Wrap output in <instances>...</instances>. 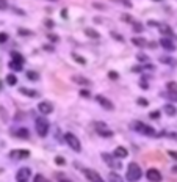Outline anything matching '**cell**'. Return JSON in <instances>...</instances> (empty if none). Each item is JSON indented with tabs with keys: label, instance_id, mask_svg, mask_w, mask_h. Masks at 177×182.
Instances as JSON below:
<instances>
[{
	"label": "cell",
	"instance_id": "cell-20",
	"mask_svg": "<svg viewBox=\"0 0 177 182\" xmlns=\"http://www.w3.org/2000/svg\"><path fill=\"white\" fill-rule=\"evenodd\" d=\"M132 44L136 46V47H146L149 42L144 38H136V36H135V38H132Z\"/></svg>",
	"mask_w": 177,
	"mask_h": 182
},
{
	"label": "cell",
	"instance_id": "cell-29",
	"mask_svg": "<svg viewBox=\"0 0 177 182\" xmlns=\"http://www.w3.org/2000/svg\"><path fill=\"white\" fill-rule=\"evenodd\" d=\"M11 57H13V60H14V61H19V63H24V57L21 55L19 52H13V55H11Z\"/></svg>",
	"mask_w": 177,
	"mask_h": 182
},
{
	"label": "cell",
	"instance_id": "cell-42",
	"mask_svg": "<svg viewBox=\"0 0 177 182\" xmlns=\"http://www.w3.org/2000/svg\"><path fill=\"white\" fill-rule=\"evenodd\" d=\"M45 27H50V29H52V27H53V21L47 19V21H45Z\"/></svg>",
	"mask_w": 177,
	"mask_h": 182
},
{
	"label": "cell",
	"instance_id": "cell-40",
	"mask_svg": "<svg viewBox=\"0 0 177 182\" xmlns=\"http://www.w3.org/2000/svg\"><path fill=\"white\" fill-rule=\"evenodd\" d=\"M168 154H169V156H171V157H172L174 160H177V151H169Z\"/></svg>",
	"mask_w": 177,
	"mask_h": 182
},
{
	"label": "cell",
	"instance_id": "cell-44",
	"mask_svg": "<svg viewBox=\"0 0 177 182\" xmlns=\"http://www.w3.org/2000/svg\"><path fill=\"white\" fill-rule=\"evenodd\" d=\"M138 104L139 105H147V101L146 99H138Z\"/></svg>",
	"mask_w": 177,
	"mask_h": 182
},
{
	"label": "cell",
	"instance_id": "cell-23",
	"mask_svg": "<svg viewBox=\"0 0 177 182\" xmlns=\"http://www.w3.org/2000/svg\"><path fill=\"white\" fill-rule=\"evenodd\" d=\"M6 83L11 85V86L16 85V83H17V77H16L14 74H8V76H6Z\"/></svg>",
	"mask_w": 177,
	"mask_h": 182
},
{
	"label": "cell",
	"instance_id": "cell-31",
	"mask_svg": "<svg viewBox=\"0 0 177 182\" xmlns=\"http://www.w3.org/2000/svg\"><path fill=\"white\" fill-rule=\"evenodd\" d=\"M17 32H19V35H21V36H32V35H33V32H32V30H25V29H19Z\"/></svg>",
	"mask_w": 177,
	"mask_h": 182
},
{
	"label": "cell",
	"instance_id": "cell-14",
	"mask_svg": "<svg viewBox=\"0 0 177 182\" xmlns=\"http://www.w3.org/2000/svg\"><path fill=\"white\" fill-rule=\"evenodd\" d=\"M160 46H162L165 50H169V52L175 49V47H174V44H172V41L168 38V36H166V38H162V39H160Z\"/></svg>",
	"mask_w": 177,
	"mask_h": 182
},
{
	"label": "cell",
	"instance_id": "cell-50",
	"mask_svg": "<svg viewBox=\"0 0 177 182\" xmlns=\"http://www.w3.org/2000/svg\"><path fill=\"white\" fill-rule=\"evenodd\" d=\"M60 182H71V180H68V179H63V180H60Z\"/></svg>",
	"mask_w": 177,
	"mask_h": 182
},
{
	"label": "cell",
	"instance_id": "cell-22",
	"mask_svg": "<svg viewBox=\"0 0 177 182\" xmlns=\"http://www.w3.org/2000/svg\"><path fill=\"white\" fill-rule=\"evenodd\" d=\"M108 180L110 182H124L122 177H121L118 173H110V176H108Z\"/></svg>",
	"mask_w": 177,
	"mask_h": 182
},
{
	"label": "cell",
	"instance_id": "cell-2",
	"mask_svg": "<svg viewBox=\"0 0 177 182\" xmlns=\"http://www.w3.org/2000/svg\"><path fill=\"white\" fill-rule=\"evenodd\" d=\"M35 127H36V132H38L39 136H47V132H49V121L45 118H36L35 121Z\"/></svg>",
	"mask_w": 177,
	"mask_h": 182
},
{
	"label": "cell",
	"instance_id": "cell-19",
	"mask_svg": "<svg viewBox=\"0 0 177 182\" xmlns=\"http://www.w3.org/2000/svg\"><path fill=\"white\" fill-rule=\"evenodd\" d=\"M19 93H21V94H25V96H28V97H36V96H38V91L30 89V88H19Z\"/></svg>",
	"mask_w": 177,
	"mask_h": 182
},
{
	"label": "cell",
	"instance_id": "cell-32",
	"mask_svg": "<svg viewBox=\"0 0 177 182\" xmlns=\"http://www.w3.org/2000/svg\"><path fill=\"white\" fill-rule=\"evenodd\" d=\"M160 61H162V63H166V65H172V58H169V57H162Z\"/></svg>",
	"mask_w": 177,
	"mask_h": 182
},
{
	"label": "cell",
	"instance_id": "cell-39",
	"mask_svg": "<svg viewBox=\"0 0 177 182\" xmlns=\"http://www.w3.org/2000/svg\"><path fill=\"white\" fill-rule=\"evenodd\" d=\"M116 2H121V3H124V5H127L129 8L132 6V2H130V0H116Z\"/></svg>",
	"mask_w": 177,
	"mask_h": 182
},
{
	"label": "cell",
	"instance_id": "cell-1",
	"mask_svg": "<svg viewBox=\"0 0 177 182\" xmlns=\"http://www.w3.org/2000/svg\"><path fill=\"white\" fill-rule=\"evenodd\" d=\"M143 176V173H141V168H139L138 163L132 162V163H129V167H127V173H125V177L129 182H136L139 180Z\"/></svg>",
	"mask_w": 177,
	"mask_h": 182
},
{
	"label": "cell",
	"instance_id": "cell-13",
	"mask_svg": "<svg viewBox=\"0 0 177 182\" xmlns=\"http://www.w3.org/2000/svg\"><path fill=\"white\" fill-rule=\"evenodd\" d=\"M113 156H115L116 159H125V157L129 156V151H127L124 146H118V148L113 151Z\"/></svg>",
	"mask_w": 177,
	"mask_h": 182
},
{
	"label": "cell",
	"instance_id": "cell-21",
	"mask_svg": "<svg viewBox=\"0 0 177 182\" xmlns=\"http://www.w3.org/2000/svg\"><path fill=\"white\" fill-rule=\"evenodd\" d=\"M72 58L75 60V61L78 63V65H82V66H85V65H86V60L83 58L82 55H78V53H75V52H72Z\"/></svg>",
	"mask_w": 177,
	"mask_h": 182
},
{
	"label": "cell",
	"instance_id": "cell-25",
	"mask_svg": "<svg viewBox=\"0 0 177 182\" xmlns=\"http://www.w3.org/2000/svg\"><path fill=\"white\" fill-rule=\"evenodd\" d=\"M10 68L11 69H14V71H21L22 69V63H19V61H10Z\"/></svg>",
	"mask_w": 177,
	"mask_h": 182
},
{
	"label": "cell",
	"instance_id": "cell-52",
	"mask_svg": "<svg viewBox=\"0 0 177 182\" xmlns=\"http://www.w3.org/2000/svg\"><path fill=\"white\" fill-rule=\"evenodd\" d=\"M0 89H2V82H0Z\"/></svg>",
	"mask_w": 177,
	"mask_h": 182
},
{
	"label": "cell",
	"instance_id": "cell-41",
	"mask_svg": "<svg viewBox=\"0 0 177 182\" xmlns=\"http://www.w3.org/2000/svg\"><path fill=\"white\" fill-rule=\"evenodd\" d=\"M111 36H113V38H116L118 41H122V38H121V36H119L118 33H113V32H111Z\"/></svg>",
	"mask_w": 177,
	"mask_h": 182
},
{
	"label": "cell",
	"instance_id": "cell-5",
	"mask_svg": "<svg viewBox=\"0 0 177 182\" xmlns=\"http://www.w3.org/2000/svg\"><path fill=\"white\" fill-rule=\"evenodd\" d=\"M96 101H97V104H99L102 108H104V110H108V112L115 110V104L111 102L108 97H105V96L99 94V96H96Z\"/></svg>",
	"mask_w": 177,
	"mask_h": 182
},
{
	"label": "cell",
	"instance_id": "cell-18",
	"mask_svg": "<svg viewBox=\"0 0 177 182\" xmlns=\"http://www.w3.org/2000/svg\"><path fill=\"white\" fill-rule=\"evenodd\" d=\"M163 112H165L168 116H175V113H177L175 107H174L172 104H166V105L163 107Z\"/></svg>",
	"mask_w": 177,
	"mask_h": 182
},
{
	"label": "cell",
	"instance_id": "cell-34",
	"mask_svg": "<svg viewBox=\"0 0 177 182\" xmlns=\"http://www.w3.org/2000/svg\"><path fill=\"white\" fill-rule=\"evenodd\" d=\"M47 38H49L52 42H58V41H60V38H58L57 35H47Z\"/></svg>",
	"mask_w": 177,
	"mask_h": 182
},
{
	"label": "cell",
	"instance_id": "cell-3",
	"mask_svg": "<svg viewBox=\"0 0 177 182\" xmlns=\"http://www.w3.org/2000/svg\"><path fill=\"white\" fill-rule=\"evenodd\" d=\"M133 127H135V130H138L139 133H143V135H146V136H157V132H155L154 127L147 126V124H144V123H141V121L135 123Z\"/></svg>",
	"mask_w": 177,
	"mask_h": 182
},
{
	"label": "cell",
	"instance_id": "cell-36",
	"mask_svg": "<svg viewBox=\"0 0 177 182\" xmlns=\"http://www.w3.org/2000/svg\"><path fill=\"white\" fill-rule=\"evenodd\" d=\"M133 30H135V32H143V25L135 22V24H133Z\"/></svg>",
	"mask_w": 177,
	"mask_h": 182
},
{
	"label": "cell",
	"instance_id": "cell-33",
	"mask_svg": "<svg viewBox=\"0 0 177 182\" xmlns=\"http://www.w3.org/2000/svg\"><path fill=\"white\" fill-rule=\"evenodd\" d=\"M35 182H47V179H45L44 176H41V174H36L35 176Z\"/></svg>",
	"mask_w": 177,
	"mask_h": 182
},
{
	"label": "cell",
	"instance_id": "cell-11",
	"mask_svg": "<svg viewBox=\"0 0 177 182\" xmlns=\"http://www.w3.org/2000/svg\"><path fill=\"white\" fill-rule=\"evenodd\" d=\"M102 157L105 159V163H107L108 167L115 168V170H119V168H121V163H119V162H116V160H113V157H115V156H110V154L104 152V154H102Z\"/></svg>",
	"mask_w": 177,
	"mask_h": 182
},
{
	"label": "cell",
	"instance_id": "cell-26",
	"mask_svg": "<svg viewBox=\"0 0 177 182\" xmlns=\"http://www.w3.org/2000/svg\"><path fill=\"white\" fill-rule=\"evenodd\" d=\"M121 19H122L124 22H129V24H135V19L130 14H122V16H121Z\"/></svg>",
	"mask_w": 177,
	"mask_h": 182
},
{
	"label": "cell",
	"instance_id": "cell-17",
	"mask_svg": "<svg viewBox=\"0 0 177 182\" xmlns=\"http://www.w3.org/2000/svg\"><path fill=\"white\" fill-rule=\"evenodd\" d=\"M14 135L19 136V138H22V140H27L30 136V132H28V129H25V127H21V129H17L14 132Z\"/></svg>",
	"mask_w": 177,
	"mask_h": 182
},
{
	"label": "cell",
	"instance_id": "cell-12",
	"mask_svg": "<svg viewBox=\"0 0 177 182\" xmlns=\"http://www.w3.org/2000/svg\"><path fill=\"white\" fill-rule=\"evenodd\" d=\"M38 110H39L42 115H49V113L53 112V105H52L50 102H47V101H44V102H39V104H38Z\"/></svg>",
	"mask_w": 177,
	"mask_h": 182
},
{
	"label": "cell",
	"instance_id": "cell-49",
	"mask_svg": "<svg viewBox=\"0 0 177 182\" xmlns=\"http://www.w3.org/2000/svg\"><path fill=\"white\" fill-rule=\"evenodd\" d=\"M172 173H177V165H174V167H172Z\"/></svg>",
	"mask_w": 177,
	"mask_h": 182
},
{
	"label": "cell",
	"instance_id": "cell-35",
	"mask_svg": "<svg viewBox=\"0 0 177 182\" xmlns=\"http://www.w3.org/2000/svg\"><path fill=\"white\" fill-rule=\"evenodd\" d=\"M139 61H141V63H147V57L146 55H143V53H138V57H136Z\"/></svg>",
	"mask_w": 177,
	"mask_h": 182
},
{
	"label": "cell",
	"instance_id": "cell-46",
	"mask_svg": "<svg viewBox=\"0 0 177 182\" xmlns=\"http://www.w3.org/2000/svg\"><path fill=\"white\" fill-rule=\"evenodd\" d=\"M158 116H160V113H158V112H154V113H151V118H158Z\"/></svg>",
	"mask_w": 177,
	"mask_h": 182
},
{
	"label": "cell",
	"instance_id": "cell-7",
	"mask_svg": "<svg viewBox=\"0 0 177 182\" xmlns=\"http://www.w3.org/2000/svg\"><path fill=\"white\" fill-rule=\"evenodd\" d=\"M30 177H32L30 168H21L19 171L16 173V180H17V182H28Z\"/></svg>",
	"mask_w": 177,
	"mask_h": 182
},
{
	"label": "cell",
	"instance_id": "cell-4",
	"mask_svg": "<svg viewBox=\"0 0 177 182\" xmlns=\"http://www.w3.org/2000/svg\"><path fill=\"white\" fill-rule=\"evenodd\" d=\"M64 140H66V143L69 144V148L74 149L75 152H80L82 151V144H80V140L77 138L74 133L68 132V133H64Z\"/></svg>",
	"mask_w": 177,
	"mask_h": 182
},
{
	"label": "cell",
	"instance_id": "cell-47",
	"mask_svg": "<svg viewBox=\"0 0 177 182\" xmlns=\"http://www.w3.org/2000/svg\"><path fill=\"white\" fill-rule=\"evenodd\" d=\"M94 6H96V8H100V10H104V8H105L104 5H99V3H94Z\"/></svg>",
	"mask_w": 177,
	"mask_h": 182
},
{
	"label": "cell",
	"instance_id": "cell-43",
	"mask_svg": "<svg viewBox=\"0 0 177 182\" xmlns=\"http://www.w3.org/2000/svg\"><path fill=\"white\" fill-rule=\"evenodd\" d=\"M108 77H110V79H118V74H116V72H113V71H111L110 74H108Z\"/></svg>",
	"mask_w": 177,
	"mask_h": 182
},
{
	"label": "cell",
	"instance_id": "cell-37",
	"mask_svg": "<svg viewBox=\"0 0 177 182\" xmlns=\"http://www.w3.org/2000/svg\"><path fill=\"white\" fill-rule=\"evenodd\" d=\"M6 41H8V35L2 32L0 33V42H6Z\"/></svg>",
	"mask_w": 177,
	"mask_h": 182
},
{
	"label": "cell",
	"instance_id": "cell-10",
	"mask_svg": "<svg viewBox=\"0 0 177 182\" xmlns=\"http://www.w3.org/2000/svg\"><path fill=\"white\" fill-rule=\"evenodd\" d=\"M85 176H86V179L89 182H104V179L100 177V174L94 170H85Z\"/></svg>",
	"mask_w": 177,
	"mask_h": 182
},
{
	"label": "cell",
	"instance_id": "cell-45",
	"mask_svg": "<svg viewBox=\"0 0 177 182\" xmlns=\"http://www.w3.org/2000/svg\"><path fill=\"white\" fill-rule=\"evenodd\" d=\"M141 88H143V89H147V88H149V86H147V83H146V80H143V82H141Z\"/></svg>",
	"mask_w": 177,
	"mask_h": 182
},
{
	"label": "cell",
	"instance_id": "cell-53",
	"mask_svg": "<svg viewBox=\"0 0 177 182\" xmlns=\"http://www.w3.org/2000/svg\"><path fill=\"white\" fill-rule=\"evenodd\" d=\"M52 2H57V0H52Z\"/></svg>",
	"mask_w": 177,
	"mask_h": 182
},
{
	"label": "cell",
	"instance_id": "cell-15",
	"mask_svg": "<svg viewBox=\"0 0 177 182\" xmlns=\"http://www.w3.org/2000/svg\"><path fill=\"white\" fill-rule=\"evenodd\" d=\"M158 30L162 32V35H166L168 38H172V36H174V33H172V30H171V27L166 25V24H158Z\"/></svg>",
	"mask_w": 177,
	"mask_h": 182
},
{
	"label": "cell",
	"instance_id": "cell-48",
	"mask_svg": "<svg viewBox=\"0 0 177 182\" xmlns=\"http://www.w3.org/2000/svg\"><path fill=\"white\" fill-rule=\"evenodd\" d=\"M44 49H45V50H53L52 46H44Z\"/></svg>",
	"mask_w": 177,
	"mask_h": 182
},
{
	"label": "cell",
	"instance_id": "cell-30",
	"mask_svg": "<svg viewBox=\"0 0 177 182\" xmlns=\"http://www.w3.org/2000/svg\"><path fill=\"white\" fill-rule=\"evenodd\" d=\"M55 163L60 165V167H61V165L64 167V165H66V160H64V157H61V156H57V157H55Z\"/></svg>",
	"mask_w": 177,
	"mask_h": 182
},
{
	"label": "cell",
	"instance_id": "cell-24",
	"mask_svg": "<svg viewBox=\"0 0 177 182\" xmlns=\"http://www.w3.org/2000/svg\"><path fill=\"white\" fill-rule=\"evenodd\" d=\"M85 33L89 36V38H92V39H97V38H99V33H97L96 30H92V29H86Z\"/></svg>",
	"mask_w": 177,
	"mask_h": 182
},
{
	"label": "cell",
	"instance_id": "cell-8",
	"mask_svg": "<svg viewBox=\"0 0 177 182\" xmlns=\"http://www.w3.org/2000/svg\"><path fill=\"white\" fill-rule=\"evenodd\" d=\"M30 156V151H27V149H14L10 152V159L13 160H24Z\"/></svg>",
	"mask_w": 177,
	"mask_h": 182
},
{
	"label": "cell",
	"instance_id": "cell-6",
	"mask_svg": "<svg viewBox=\"0 0 177 182\" xmlns=\"http://www.w3.org/2000/svg\"><path fill=\"white\" fill-rule=\"evenodd\" d=\"M146 177L149 182H162V173L158 171L157 168H149L147 173H146Z\"/></svg>",
	"mask_w": 177,
	"mask_h": 182
},
{
	"label": "cell",
	"instance_id": "cell-9",
	"mask_svg": "<svg viewBox=\"0 0 177 182\" xmlns=\"http://www.w3.org/2000/svg\"><path fill=\"white\" fill-rule=\"evenodd\" d=\"M96 130H97L102 136H105V138H108V136H113V132L108 129L105 123H97V124H96Z\"/></svg>",
	"mask_w": 177,
	"mask_h": 182
},
{
	"label": "cell",
	"instance_id": "cell-16",
	"mask_svg": "<svg viewBox=\"0 0 177 182\" xmlns=\"http://www.w3.org/2000/svg\"><path fill=\"white\" fill-rule=\"evenodd\" d=\"M72 80L75 82L77 85H82V86H88V85H91V82H89L88 79H85V77H82V76H72Z\"/></svg>",
	"mask_w": 177,
	"mask_h": 182
},
{
	"label": "cell",
	"instance_id": "cell-38",
	"mask_svg": "<svg viewBox=\"0 0 177 182\" xmlns=\"http://www.w3.org/2000/svg\"><path fill=\"white\" fill-rule=\"evenodd\" d=\"M80 96H82V97H89V91H88V89H82V91H80Z\"/></svg>",
	"mask_w": 177,
	"mask_h": 182
},
{
	"label": "cell",
	"instance_id": "cell-28",
	"mask_svg": "<svg viewBox=\"0 0 177 182\" xmlns=\"http://www.w3.org/2000/svg\"><path fill=\"white\" fill-rule=\"evenodd\" d=\"M168 91H169V93H177V83L175 82H169V83H168Z\"/></svg>",
	"mask_w": 177,
	"mask_h": 182
},
{
	"label": "cell",
	"instance_id": "cell-27",
	"mask_svg": "<svg viewBox=\"0 0 177 182\" xmlns=\"http://www.w3.org/2000/svg\"><path fill=\"white\" fill-rule=\"evenodd\" d=\"M27 77H28L30 80H38L39 74H38V72H35V71H28V72H27Z\"/></svg>",
	"mask_w": 177,
	"mask_h": 182
},
{
	"label": "cell",
	"instance_id": "cell-51",
	"mask_svg": "<svg viewBox=\"0 0 177 182\" xmlns=\"http://www.w3.org/2000/svg\"><path fill=\"white\" fill-rule=\"evenodd\" d=\"M154 2H163V0H154Z\"/></svg>",
	"mask_w": 177,
	"mask_h": 182
}]
</instances>
